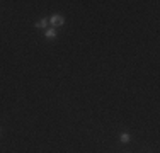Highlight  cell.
Segmentation results:
<instances>
[{"label": "cell", "mask_w": 160, "mask_h": 153, "mask_svg": "<svg viewBox=\"0 0 160 153\" xmlns=\"http://www.w3.org/2000/svg\"><path fill=\"white\" fill-rule=\"evenodd\" d=\"M48 22L51 24V27H60V26H63L65 24V17L62 14H51L49 15V19H48Z\"/></svg>", "instance_id": "6da1fadb"}, {"label": "cell", "mask_w": 160, "mask_h": 153, "mask_svg": "<svg viewBox=\"0 0 160 153\" xmlns=\"http://www.w3.org/2000/svg\"><path fill=\"white\" fill-rule=\"evenodd\" d=\"M44 37H46V39H56V37H58V31L55 27H48L44 31Z\"/></svg>", "instance_id": "7a4b0ae2"}, {"label": "cell", "mask_w": 160, "mask_h": 153, "mask_svg": "<svg viewBox=\"0 0 160 153\" xmlns=\"http://www.w3.org/2000/svg\"><path fill=\"white\" fill-rule=\"evenodd\" d=\"M48 19H39V21H36V24H34V27L36 29H41V31H46L48 29Z\"/></svg>", "instance_id": "3957f363"}, {"label": "cell", "mask_w": 160, "mask_h": 153, "mask_svg": "<svg viewBox=\"0 0 160 153\" xmlns=\"http://www.w3.org/2000/svg\"><path fill=\"white\" fill-rule=\"evenodd\" d=\"M119 141H121L123 145L129 143V141H131V136H129V133H121V135H119Z\"/></svg>", "instance_id": "277c9868"}]
</instances>
